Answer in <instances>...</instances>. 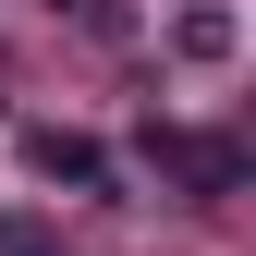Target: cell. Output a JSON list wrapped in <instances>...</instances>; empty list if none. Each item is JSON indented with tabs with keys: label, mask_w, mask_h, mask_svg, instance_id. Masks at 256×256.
Returning a JSON list of instances; mask_svg holds the SVG:
<instances>
[{
	"label": "cell",
	"mask_w": 256,
	"mask_h": 256,
	"mask_svg": "<svg viewBox=\"0 0 256 256\" xmlns=\"http://www.w3.org/2000/svg\"><path fill=\"white\" fill-rule=\"evenodd\" d=\"M158 49H171L183 74H220V61L244 49V12H232V0H183V12L158 24Z\"/></svg>",
	"instance_id": "3"
},
{
	"label": "cell",
	"mask_w": 256,
	"mask_h": 256,
	"mask_svg": "<svg viewBox=\"0 0 256 256\" xmlns=\"http://www.w3.org/2000/svg\"><path fill=\"white\" fill-rule=\"evenodd\" d=\"M24 171H37V183H74V196H122V158L98 134H74V122H24Z\"/></svg>",
	"instance_id": "2"
},
{
	"label": "cell",
	"mask_w": 256,
	"mask_h": 256,
	"mask_svg": "<svg viewBox=\"0 0 256 256\" xmlns=\"http://www.w3.org/2000/svg\"><path fill=\"white\" fill-rule=\"evenodd\" d=\"M134 171H158L171 196H196V208L244 196V146L232 134H183V122H134Z\"/></svg>",
	"instance_id": "1"
},
{
	"label": "cell",
	"mask_w": 256,
	"mask_h": 256,
	"mask_svg": "<svg viewBox=\"0 0 256 256\" xmlns=\"http://www.w3.org/2000/svg\"><path fill=\"white\" fill-rule=\"evenodd\" d=\"M61 24H74L86 49H134V12H122V0H61Z\"/></svg>",
	"instance_id": "4"
},
{
	"label": "cell",
	"mask_w": 256,
	"mask_h": 256,
	"mask_svg": "<svg viewBox=\"0 0 256 256\" xmlns=\"http://www.w3.org/2000/svg\"><path fill=\"white\" fill-rule=\"evenodd\" d=\"M0 256H49V244H37V220H0Z\"/></svg>",
	"instance_id": "5"
}]
</instances>
